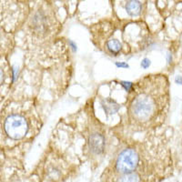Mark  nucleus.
<instances>
[{"mask_svg":"<svg viewBox=\"0 0 182 182\" xmlns=\"http://www.w3.org/2000/svg\"><path fill=\"white\" fill-rule=\"evenodd\" d=\"M149 65H150V61H149L148 59H147V58H145V59L142 61V63H141V66H142L144 68H148V67L149 66Z\"/></svg>","mask_w":182,"mask_h":182,"instance_id":"obj_9","label":"nucleus"},{"mask_svg":"<svg viewBox=\"0 0 182 182\" xmlns=\"http://www.w3.org/2000/svg\"><path fill=\"white\" fill-rule=\"evenodd\" d=\"M148 76L136 87L128 107L131 124L139 129L152 123L165 104L167 82L165 78Z\"/></svg>","mask_w":182,"mask_h":182,"instance_id":"obj_1","label":"nucleus"},{"mask_svg":"<svg viewBox=\"0 0 182 182\" xmlns=\"http://www.w3.org/2000/svg\"><path fill=\"white\" fill-rule=\"evenodd\" d=\"M117 66H121V67H128V65L127 64H124V63H117Z\"/></svg>","mask_w":182,"mask_h":182,"instance_id":"obj_11","label":"nucleus"},{"mask_svg":"<svg viewBox=\"0 0 182 182\" xmlns=\"http://www.w3.org/2000/svg\"><path fill=\"white\" fill-rule=\"evenodd\" d=\"M28 123L25 117L18 114H13L7 118L4 123L6 134L11 139L18 140L23 139L28 131Z\"/></svg>","mask_w":182,"mask_h":182,"instance_id":"obj_2","label":"nucleus"},{"mask_svg":"<svg viewBox=\"0 0 182 182\" xmlns=\"http://www.w3.org/2000/svg\"><path fill=\"white\" fill-rule=\"evenodd\" d=\"M113 104H115V102H114V101H111V100H108L107 102H106V105H104V107H105V111H107L108 108H110V110H109V114H113L115 111H117L118 108H119L118 105H115V106H113V107H112Z\"/></svg>","mask_w":182,"mask_h":182,"instance_id":"obj_7","label":"nucleus"},{"mask_svg":"<svg viewBox=\"0 0 182 182\" xmlns=\"http://www.w3.org/2000/svg\"><path fill=\"white\" fill-rule=\"evenodd\" d=\"M176 82L182 85V77H177L176 78Z\"/></svg>","mask_w":182,"mask_h":182,"instance_id":"obj_10","label":"nucleus"},{"mask_svg":"<svg viewBox=\"0 0 182 182\" xmlns=\"http://www.w3.org/2000/svg\"><path fill=\"white\" fill-rule=\"evenodd\" d=\"M88 144H89V148H90L91 151L96 154H100L103 151L104 146H105L103 136L99 133L92 134L89 138Z\"/></svg>","mask_w":182,"mask_h":182,"instance_id":"obj_4","label":"nucleus"},{"mask_svg":"<svg viewBox=\"0 0 182 182\" xmlns=\"http://www.w3.org/2000/svg\"><path fill=\"white\" fill-rule=\"evenodd\" d=\"M108 50L113 54H118L121 49V44L117 39H111L107 43Z\"/></svg>","mask_w":182,"mask_h":182,"instance_id":"obj_6","label":"nucleus"},{"mask_svg":"<svg viewBox=\"0 0 182 182\" xmlns=\"http://www.w3.org/2000/svg\"><path fill=\"white\" fill-rule=\"evenodd\" d=\"M126 10L129 16H136L141 11V4L138 0H129L126 6Z\"/></svg>","mask_w":182,"mask_h":182,"instance_id":"obj_5","label":"nucleus"},{"mask_svg":"<svg viewBox=\"0 0 182 182\" xmlns=\"http://www.w3.org/2000/svg\"><path fill=\"white\" fill-rule=\"evenodd\" d=\"M4 81H5V72L3 68L0 66V87L4 84Z\"/></svg>","mask_w":182,"mask_h":182,"instance_id":"obj_8","label":"nucleus"},{"mask_svg":"<svg viewBox=\"0 0 182 182\" xmlns=\"http://www.w3.org/2000/svg\"><path fill=\"white\" fill-rule=\"evenodd\" d=\"M139 157L134 149L128 148L122 151L115 163V169L120 175L132 173L138 167Z\"/></svg>","mask_w":182,"mask_h":182,"instance_id":"obj_3","label":"nucleus"}]
</instances>
